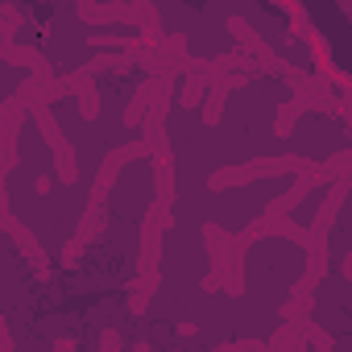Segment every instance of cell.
<instances>
[{"label": "cell", "instance_id": "6da1fadb", "mask_svg": "<svg viewBox=\"0 0 352 352\" xmlns=\"http://www.w3.org/2000/svg\"><path fill=\"white\" fill-rule=\"evenodd\" d=\"M75 157H71V145H58V179H67V183H75Z\"/></svg>", "mask_w": 352, "mask_h": 352}, {"label": "cell", "instance_id": "7a4b0ae2", "mask_svg": "<svg viewBox=\"0 0 352 352\" xmlns=\"http://www.w3.org/2000/svg\"><path fill=\"white\" fill-rule=\"evenodd\" d=\"M204 87H208L204 79H191L187 91H183V104H187V108H199V104H204Z\"/></svg>", "mask_w": 352, "mask_h": 352}, {"label": "cell", "instance_id": "3957f363", "mask_svg": "<svg viewBox=\"0 0 352 352\" xmlns=\"http://www.w3.org/2000/svg\"><path fill=\"white\" fill-rule=\"evenodd\" d=\"M336 5L344 9V17H352V0H336Z\"/></svg>", "mask_w": 352, "mask_h": 352}]
</instances>
